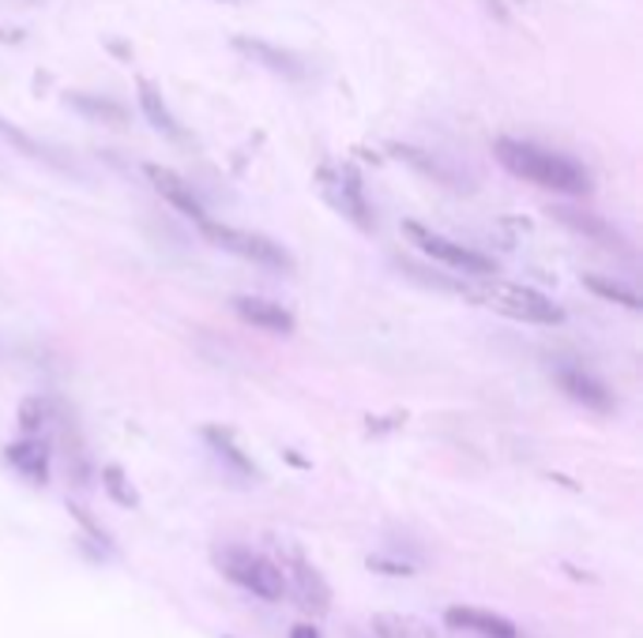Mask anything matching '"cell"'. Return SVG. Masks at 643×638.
<instances>
[{
	"instance_id": "obj_1",
	"label": "cell",
	"mask_w": 643,
	"mask_h": 638,
	"mask_svg": "<svg viewBox=\"0 0 643 638\" xmlns=\"http://www.w3.org/2000/svg\"><path fill=\"white\" fill-rule=\"evenodd\" d=\"M497 158L508 173L523 177V181L538 184V189H553L564 195H583L591 192V173L572 161L569 155H557L546 151L538 143H523V140H497Z\"/></svg>"
},
{
	"instance_id": "obj_2",
	"label": "cell",
	"mask_w": 643,
	"mask_h": 638,
	"mask_svg": "<svg viewBox=\"0 0 643 638\" xmlns=\"http://www.w3.org/2000/svg\"><path fill=\"white\" fill-rule=\"evenodd\" d=\"M215 567L241 590H249L260 601H283L286 598V578L275 559L260 556V552L245 549V544H223L215 549Z\"/></svg>"
},
{
	"instance_id": "obj_3",
	"label": "cell",
	"mask_w": 643,
	"mask_h": 638,
	"mask_svg": "<svg viewBox=\"0 0 643 638\" xmlns=\"http://www.w3.org/2000/svg\"><path fill=\"white\" fill-rule=\"evenodd\" d=\"M278 559H283V578H286V598L298 601L305 616L320 619L332 609V586L320 575V567H312V559L305 556L298 544H278Z\"/></svg>"
},
{
	"instance_id": "obj_4",
	"label": "cell",
	"mask_w": 643,
	"mask_h": 638,
	"mask_svg": "<svg viewBox=\"0 0 643 638\" xmlns=\"http://www.w3.org/2000/svg\"><path fill=\"white\" fill-rule=\"evenodd\" d=\"M197 226H200V233L223 252H234V255H241V260L260 263V267H275V270L294 267L290 252H286L283 244L271 241V237L249 233V229H234V226H223V222H211V218H200Z\"/></svg>"
},
{
	"instance_id": "obj_5",
	"label": "cell",
	"mask_w": 643,
	"mask_h": 638,
	"mask_svg": "<svg viewBox=\"0 0 643 638\" xmlns=\"http://www.w3.org/2000/svg\"><path fill=\"white\" fill-rule=\"evenodd\" d=\"M478 301H486L489 309L504 312V316L512 320H523V323H561L564 312L557 309L553 301H549L546 293H538V289L531 286H508V282H489L486 289H478Z\"/></svg>"
},
{
	"instance_id": "obj_6",
	"label": "cell",
	"mask_w": 643,
	"mask_h": 638,
	"mask_svg": "<svg viewBox=\"0 0 643 638\" xmlns=\"http://www.w3.org/2000/svg\"><path fill=\"white\" fill-rule=\"evenodd\" d=\"M320 192L332 203L343 218H350L358 229H372V215L366 203V189H361L358 173L350 166H324L320 169Z\"/></svg>"
},
{
	"instance_id": "obj_7",
	"label": "cell",
	"mask_w": 643,
	"mask_h": 638,
	"mask_svg": "<svg viewBox=\"0 0 643 638\" xmlns=\"http://www.w3.org/2000/svg\"><path fill=\"white\" fill-rule=\"evenodd\" d=\"M403 233L410 237V241L418 244L426 255H433V260L448 263V267L463 270V275H474V278H489V275H493V260H486V255L467 249V244L448 241V237H440V233H433V229H426L418 222H406Z\"/></svg>"
},
{
	"instance_id": "obj_8",
	"label": "cell",
	"mask_w": 643,
	"mask_h": 638,
	"mask_svg": "<svg viewBox=\"0 0 643 638\" xmlns=\"http://www.w3.org/2000/svg\"><path fill=\"white\" fill-rule=\"evenodd\" d=\"M444 624L452 631H471L481 638H520L512 619H504L501 612H489L478 605H452L444 612Z\"/></svg>"
},
{
	"instance_id": "obj_9",
	"label": "cell",
	"mask_w": 643,
	"mask_h": 638,
	"mask_svg": "<svg viewBox=\"0 0 643 638\" xmlns=\"http://www.w3.org/2000/svg\"><path fill=\"white\" fill-rule=\"evenodd\" d=\"M143 173H147V181L155 184V192L163 195V200L169 203L174 210H181L189 222H200V218H207V210H203V203L192 195V184H184L181 177L174 173V169H166V166H143Z\"/></svg>"
},
{
	"instance_id": "obj_10",
	"label": "cell",
	"mask_w": 643,
	"mask_h": 638,
	"mask_svg": "<svg viewBox=\"0 0 643 638\" xmlns=\"http://www.w3.org/2000/svg\"><path fill=\"white\" fill-rule=\"evenodd\" d=\"M557 383H561V390L572 398V402L587 406V410H595V413H609L617 406L606 383L595 380L591 372H583V369H561L557 372Z\"/></svg>"
},
{
	"instance_id": "obj_11",
	"label": "cell",
	"mask_w": 643,
	"mask_h": 638,
	"mask_svg": "<svg viewBox=\"0 0 643 638\" xmlns=\"http://www.w3.org/2000/svg\"><path fill=\"white\" fill-rule=\"evenodd\" d=\"M234 312L252 327L267 330V335H290L294 330V316L283 309V304L267 301V297H237Z\"/></svg>"
},
{
	"instance_id": "obj_12",
	"label": "cell",
	"mask_w": 643,
	"mask_h": 638,
	"mask_svg": "<svg viewBox=\"0 0 643 638\" xmlns=\"http://www.w3.org/2000/svg\"><path fill=\"white\" fill-rule=\"evenodd\" d=\"M234 49H237V53H245V57H252L257 64H264L267 72L286 75V80H301V75H305V64L298 61V57L286 53V49H278V46H271V41L245 38V34H237Z\"/></svg>"
},
{
	"instance_id": "obj_13",
	"label": "cell",
	"mask_w": 643,
	"mask_h": 638,
	"mask_svg": "<svg viewBox=\"0 0 643 638\" xmlns=\"http://www.w3.org/2000/svg\"><path fill=\"white\" fill-rule=\"evenodd\" d=\"M4 462L12 466L20 478H27L34 484L49 481V450H46L41 440H34V436H23L20 444L4 447Z\"/></svg>"
},
{
	"instance_id": "obj_14",
	"label": "cell",
	"mask_w": 643,
	"mask_h": 638,
	"mask_svg": "<svg viewBox=\"0 0 643 638\" xmlns=\"http://www.w3.org/2000/svg\"><path fill=\"white\" fill-rule=\"evenodd\" d=\"M203 440H207V447L215 450L218 458H223L230 470H237L241 478H257V462H252L249 455L241 450V444L234 440V432L230 429H218V424H207L203 429Z\"/></svg>"
},
{
	"instance_id": "obj_15",
	"label": "cell",
	"mask_w": 643,
	"mask_h": 638,
	"mask_svg": "<svg viewBox=\"0 0 643 638\" xmlns=\"http://www.w3.org/2000/svg\"><path fill=\"white\" fill-rule=\"evenodd\" d=\"M369 627L377 638H437L433 624H426L418 616H406V612H377L369 619Z\"/></svg>"
},
{
	"instance_id": "obj_16",
	"label": "cell",
	"mask_w": 643,
	"mask_h": 638,
	"mask_svg": "<svg viewBox=\"0 0 643 638\" xmlns=\"http://www.w3.org/2000/svg\"><path fill=\"white\" fill-rule=\"evenodd\" d=\"M68 106L80 109V113L91 117V121L114 124V128H121L124 121H129V109H124L121 101H109V98H98V95H83V91L68 95Z\"/></svg>"
},
{
	"instance_id": "obj_17",
	"label": "cell",
	"mask_w": 643,
	"mask_h": 638,
	"mask_svg": "<svg viewBox=\"0 0 643 638\" xmlns=\"http://www.w3.org/2000/svg\"><path fill=\"white\" fill-rule=\"evenodd\" d=\"M135 91H140V109H143V117H147V121L155 124L163 135H174V140H177V135H181V128H177L174 113H169V106L163 101V95H158L155 83L140 80V83H135Z\"/></svg>"
},
{
	"instance_id": "obj_18",
	"label": "cell",
	"mask_w": 643,
	"mask_h": 638,
	"mask_svg": "<svg viewBox=\"0 0 643 638\" xmlns=\"http://www.w3.org/2000/svg\"><path fill=\"white\" fill-rule=\"evenodd\" d=\"M583 286H587L595 297L621 304V309H629V312H640V309H643V301H640L636 289L624 286V282H617V278H606V275H583Z\"/></svg>"
},
{
	"instance_id": "obj_19",
	"label": "cell",
	"mask_w": 643,
	"mask_h": 638,
	"mask_svg": "<svg viewBox=\"0 0 643 638\" xmlns=\"http://www.w3.org/2000/svg\"><path fill=\"white\" fill-rule=\"evenodd\" d=\"M553 215L561 218L564 226H572V229H580V233H587V237H595V241L609 244V249H614V244H621V237H617L606 222H598V218L580 215V210H569V207H557Z\"/></svg>"
},
{
	"instance_id": "obj_20",
	"label": "cell",
	"mask_w": 643,
	"mask_h": 638,
	"mask_svg": "<svg viewBox=\"0 0 643 638\" xmlns=\"http://www.w3.org/2000/svg\"><path fill=\"white\" fill-rule=\"evenodd\" d=\"M102 489L109 492V499H114V504L135 507V489L129 484V478H124L121 466H106V470H102Z\"/></svg>"
},
{
	"instance_id": "obj_21",
	"label": "cell",
	"mask_w": 643,
	"mask_h": 638,
	"mask_svg": "<svg viewBox=\"0 0 643 638\" xmlns=\"http://www.w3.org/2000/svg\"><path fill=\"white\" fill-rule=\"evenodd\" d=\"M46 424H49V406L41 402V398H23V406H20V429H23V436H38Z\"/></svg>"
},
{
	"instance_id": "obj_22",
	"label": "cell",
	"mask_w": 643,
	"mask_h": 638,
	"mask_svg": "<svg viewBox=\"0 0 643 638\" xmlns=\"http://www.w3.org/2000/svg\"><path fill=\"white\" fill-rule=\"evenodd\" d=\"M0 140H8L15 151H23V155H27V158H49L46 151H41L38 143L31 140L27 132H20V128H15L12 121H4V117H0Z\"/></svg>"
},
{
	"instance_id": "obj_23",
	"label": "cell",
	"mask_w": 643,
	"mask_h": 638,
	"mask_svg": "<svg viewBox=\"0 0 643 638\" xmlns=\"http://www.w3.org/2000/svg\"><path fill=\"white\" fill-rule=\"evenodd\" d=\"M369 571L392 575V578H406V575H414V564H406V559H395V556H369Z\"/></svg>"
},
{
	"instance_id": "obj_24",
	"label": "cell",
	"mask_w": 643,
	"mask_h": 638,
	"mask_svg": "<svg viewBox=\"0 0 643 638\" xmlns=\"http://www.w3.org/2000/svg\"><path fill=\"white\" fill-rule=\"evenodd\" d=\"M400 158L414 161V166H418V169H426V173L440 177V181H444V184H452V173H448L444 166H437L433 158H426V151H414V147H400Z\"/></svg>"
},
{
	"instance_id": "obj_25",
	"label": "cell",
	"mask_w": 643,
	"mask_h": 638,
	"mask_svg": "<svg viewBox=\"0 0 643 638\" xmlns=\"http://www.w3.org/2000/svg\"><path fill=\"white\" fill-rule=\"evenodd\" d=\"M68 510H72V515L80 518V522H83V530H87L91 538H95V541L102 544V549H106V552H114V541L106 538V530H98V522H95V518L87 515V510H83V507H72V504H68Z\"/></svg>"
},
{
	"instance_id": "obj_26",
	"label": "cell",
	"mask_w": 643,
	"mask_h": 638,
	"mask_svg": "<svg viewBox=\"0 0 643 638\" xmlns=\"http://www.w3.org/2000/svg\"><path fill=\"white\" fill-rule=\"evenodd\" d=\"M290 638H320V631H317V624H294Z\"/></svg>"
},
{
	"instance_id": "obj_27",
	"label": "cell",
	"mask_w": 643,
	"mask_h": 638,
	"mask_svg": "<svg viewBox=\"0 0 643 638\" xmlns=\"http://www.w3.org/2000/svg\"><path fill=\"white\" fill-rule=\"evenodd\" d=\"M226 638H230V635H226Z\"/></svg>"
},
{
	"instance_id": "obj_28",
	"label": "cell",
	"mask_w": 643,
	"mask_h": 638,
	"mask_svg": "<svg viewBox=\"0 0 643 638\" xmlns=\"http://www.w3.org/2000/svg\"><path fill=\"white\" fill-rule=\"evenodd\" d=\"M223 4H226V0H223Z\"/></svg>"
}]
</instances>
